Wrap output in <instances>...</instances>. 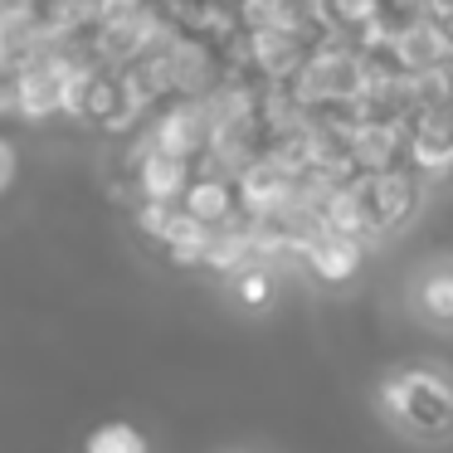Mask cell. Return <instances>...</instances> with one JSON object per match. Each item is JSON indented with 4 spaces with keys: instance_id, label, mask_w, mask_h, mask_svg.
Returning <instances> with one entry per match:
<instances>
[{
    "instance_id": "52a82bcc",
    "label": "cell",
    "mask_w": 453,
    "mask_h": 453,
    "mask_svg": "<svg viewBox=\"0 0 453 453\" xmlns=\"http://www.w3.org/2000/svg\"><path fill=\"white\" fill-rule=\"evenodd\" d=\"M180 210H186L190 219H200L205 229H229L239 215H244V200H239V180L229 176H196L186 190V200H180Z\"/></svg>"
},
{
    "instance_id": "7a4b0ae2",
    "label": "cell",
    "mask_w": 453,
    "mask_h": 453,
    "mask_svg": "<svg viewBox=\"0 0 453 453\" xmlns=\"http://www.w3.org/2000/svg\"><path fill=\"white\" fill-rule=\"evenodd\" d=\"M346 190L356 196V205H361L371 234H385V229L404 225V219L419 210V196H424L419 176H414L410 166L380 171V176H351V180H346Z\"/></svg>"
},
{
    "instance_id": "8992f818",
    "label": "cell",
    "mask_w": 453,
    "mask_h": 453,
    "mask_svg": "<svg viewBox=\"0 0 453 453\" xmlns=\"http://www.w3.org/2000/svg\"><path fill=\"white\" fill-rule=\"evenodd\" d=\"M132 176H137L142 200H157V205H180L196 180V161H180L171 151H161L157 142H147L142 151H132Z\"/></svg>"
},
{
    "instance_id": "4fadbf2b",
    "label": "cell",
    "mask_w": 453,
    "mask_h": 453,
    "mask_svg": "<svg viewBox=\"0 0 453 453\" xmlns=\"http://www.w3.org/2000/svg\"><path fill=\"white\" fill-rule=\"evenodd\" d=\"M15 171H20V157H15V147H11V142L0 137V196H5V190H11Z\"/></svg>"
},
{
    "instance_id": "5b68a950",
    "label": "cell",
    "mask_w": 453,
    "mask_h": 453,
    "mask_svg": "<svg viewBox=\"0 0 453 453\" xmlns=\"http://www.w3.org/2000/svg\"><path fill=\"white\" fill-rule=\"evenodd\" d=\"M151 142H157L161 151H171V157H180V161H205L210 151H215V142H219V127L205 112V103L186 98V103H176V108L161 112Z\"/></svg>"
},
{
    "instance_id": "8fae6325",
    "label": "cell",
    "mask_w": 453,
    "mask_h": 453,
    "mask_svg": "<svg viewBox=\"0 0 453 453\" xmlns=\"http://www.w3.org/2000/svg\"><path fill=\"white\" fill-rule=\"evenodd\" d=\"M234 293H239V303H244V307H268V303H273V273L254 258L249 268H239V273H234Z\"/></svg>"
},
{
    "instance_id": "6da1fadb",
    "label": "cell",
    "mask_w": 453,
    "mask_h": 453,
    "mask_svg": "<svg viewBox=\"0 0 453 453\" xmlns=\"http://www.w3.org/2000/svg\"><path fill=\"white\" fill-rule=\"evenodd\" d=\"M385 414H390L400 429L424 434V439H439V434H453V380L439 371H424V365H410V371H395L380 390Z\"/></svg>"
},
{
    "instance_id": "30bf717a",
    "label": "cell",
    "mask_w": 453,
    "mask_h": 453,
    "mask_svg": "<svg viewBox=\"0 0 453 453\" xmlns=\"http://www.w3.org/2000/svg\"><path fill=\"white\" fill-rule=\"evenodd\" d=\"M83 453H151V449H147V439H142L132 424H103V429L88 434Z\"/></svg>"
},
{
    "instance_id": "ba28073f",
    "label": "cell",
    "mask_w": 453,
    "mask_h": 453,
    "mask_svg": "<svg viewBox=\"0 0 453 453\" xmlns=\"http://www.w3.org/2000/svg\"><path fill=\"white\" fill-rule=\"evenodd\" d=\"M303 264L312 268L317 278H326V283H342V278H351L356 268H361V239L317 229V234L303 244Z\"/></svg>"
},
{
    "instance_id": "9c48e42d",
    "label": "cell",
    "mask_w": 453,
    "mask_h": 453,
    "mask_svg": "<svg viewBox=\"0 0 453 453\" xmlns=\"http://www.w3.org/2000/svg\"><path fill=\"white\" fill-rule=\"evenodd\" d=\"M414 307H419L424 322L434 326H453V258H439L419 273L414 283Z\"/></svg>"
},
{
    "instance_id": "3957f363",
    "label": "cell",
    "mask_w": 453,
    "mask_h": 453,
    "mask_svg": "<svg viewBox=\"0 0 453 453\" xmlns=\"http://www.w3.org/2000/svg\"><path fill=\"white\" fill-rule=\"evenodd\" d=\"M83 73V64L64 50H35L20 64V112L25 118H50V112L69 108L73 79Z\"/></svg>"
},
{
    "instance_id": "277c9868",
    "label": "cell",
    "mask_w": 453,
    "mask_h": 453,
    "mask_svg": "<svg viewBox=\"0 0 453 453\" xmlns=\"http://www.w3.org/2000/svg\"><path fill=\"white\" fill-rule=\"evenodd\" d=\"M69 112L79 122H93V127H127L137 118V103L122 83V69L83 64V73L73 79V93H69Z\"/></svg>"
},
{
    "instance_id": "7c38bea8",
    "label": "cell",
    "mask_w": 453,
    "mask_h": 453,
    "mask_svg": "<svg viewBox=\"0 0 453 453\" xmlns=\"http://www.w3.org/2000/svg\"><path fill=\"white\" fill-rule=\"evenodd\" d=\"M20 64H0V112L20 108Z\"/></svg>"
}]
</instances>
